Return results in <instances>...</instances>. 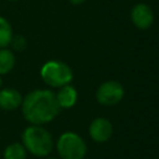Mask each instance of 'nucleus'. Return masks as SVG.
Instances as JSON below:
<instances>
[{
  "label": "nucleus",
  "mask_w": 159,
  "mask_h": 159,
  "mask_svg": "<svg viewBox=\"0 0 159 159\" xmlns=\"http://www.w3.org/2000/svg\"><path fill=\"white\" fill-rule=\"evenodd\" d=\"M16 63L14 51L9 47L0 48V76L10 73Z\"/></svg>",
  "instance_id": "obj_10"
},
{
  "label": "nucleus",
  "mask_w": 159,
  "mask_h": 159,
  "mask_svg": "<svg viewBox=\"0 0 159 159\" xmlns=\"http://www.w3.org/2000/svg\"><path fill=\"white\" fill-rule=\"evenodd\" d=\"M46 159H57V158H46Z\"/></svg>",
  "instance_id": "obj_16"
},
{
  "label": "nucleus",
  "mask_w": 159,
  "mask_h": 159,
  "mask_svg": "<svg viewBox=\"0 0 159 159\" xmlns=\"http://www.w3.org/2000/svg\"><path fill=\"white\" fill-rule=\"evenodd\" d=\"M12 36L14 31L9 20H6L4 16H0V48L9 47Z\"/></svg>",
  "instance_id": "obj_12"
},
{
  "label": "nucleus",
  "mask_w": 159,
  "mask_h": 159,
  "mask_svg": "<svg viewBox=\"0 0 159 159\" xmlns=\"http://www.w3.org/2000/svg\"><path fill=\"white\" fill-rule=\"evenodd\" d=\"M2 87V76H0V88Z\"/></svg>",
  "instance_id": "obj_15"
},
{
  "label": "nucleus",
  "mask_w": 159,
  "mask_h": 159,
  "mask_svg": "<svg viewBox=\"0 0 159 159\" xmlns=\"http://www.w3.org/2000/svg\"><path fill=\"white\" fill-rule=\"evenodd\" d=\"M12 51H24L26 48V39L22 35H15L11 39V42L9 45Z\"/></svg>",
  "instance_id": "obj_13"
},
{
  "label": "nucleus",
  "mask_w": 159,
  "mask_h": 159,
  "mask_svg": "<svg viewBox=\"0 0 159 159\" xmlns=\"http://www.w3.org/2000/svg\"><path fill=\"white\" fill-rule=\"evenodd\" d=\"M56 149L61 159H84L87 145L82 137L75 132H65L56 142Z\"/></svg>",
  "instance_id": "obj_4"
},
{
  "label": "nucleus",
  "mask_w": 159,
  "mask_h": 159,
  "mask_svg": "<svg viewBox=\"0 0 159 159\" xmlns=\"http://www.w3.org/2000/svg\"><path fill=\"white\" fill-rule=\"evenodd\" d=\"M21 143L27 150L37 158H46L53 149V139L51 133L42 125L31 124L21 133Z\"/></svg>",
  "instance_id": "obj_2"
},
{
  "label": "nucleus",
  "mask_w": 159,
  "mask_h": 159,
  "mask_svg": "<svg viewBox=\"0 0 159 159\" xmlns=\"http://www.w3.org/2000/svg\"><path fill=\"white\" fill-rule=\"evenodd\" d=\"M124 97V88L117 81L103 82L96 92V99L102 106H116Z\"/></svg>",
  "instance_id": "obj_5"
},
{
  "label": "nucleus",
  "mask_w": 159,
  "mask_h": 159,
  "mask_svg": "<svg viewBox=\"0 0 159 159\" xmlns=\"http://www.w3.org/2000/svg\"><path fill=\"white\" fill-rule=\"evenodd\" d=\"M72 5H81V4H83L86 0H68Z\"/></svg>",
  "instance_id": "obj_14"
},
{
  "label": "nucleus",
  "mask_w": 159,
  "mask_h": 159,
  "mask_svg": "<svg viewBox=\"0 0 159 159\" xmlns=\"http://www.w3.org/2000/svg\"><path fill=\"white\" fill-rule=\"evenodd\" d=\"M55 94H56V99H57L60 108H65V109L73 107L76 104L77 97H78L76 88L73 86H71L70 83L60 87L58 92Z\"/></svg>",
  "instance_id": "obj_9"
},
{
  "label": "nucleus",
  "mask_w": 159,
  "mask_h": 159,
  "mask_svg": "<svg viewBox=\"0 0 159 159\" xmlns=\"http://www.w3.org/2000/svg\"><path fill=\"white\" fill-rule=\"evenodd\" d=\"M20 108L25 120L36 125L53 120L61 109L56 94L50 89H34L29 92L22 98Z\"/></svg>",
  "instance_id": "obj_1"
},
{
  "label": "nucleus",
  "mask_w": 159,
  "mask_h": 159,
  "mask_svg": "<svg viewBox=\"0 0 159 159\" xmlns=\"http://www.w3.org/2000/svg\"><path fill=\"white\" fill-rule=\"evenodd\" d=\"M40 76L46 84L55 88L71 83L73 78L71 67L66 62L58 60H50L45 62L40 70Z\"/></svg>",
  "instance_id": "obj_3"
},
{
  "label": "nucleus",
  "mask_w": 159,
  "mask_h": 159,
  "mask_svg": "<svg viewBox=\"0 0 159 159\" xmlns=\"http://www.w3.org/2000/svg\"><path fill=\"white\" fill-rule=\"evenodd\" d=\"M130 19L133 25L137 29L147 30L153 25L154 14H153V10L149 7V5L144 2H139L133 6L130 11Z\"/></svg>",
  "instance_id": "obj_6"
},
{
  "label": "nucleus",
  "mask_w": 159,
  "mask_h": 159,
  "mask_svg": "<svg viewBox=\"0 0 159 159\" xmlns=\"http://www.w3.org/2000/svg\"><path fill=\"white\" fill-rule=\"evenodd\" d=\"M89 135L97 143H104L109 140L113 134V125L107 118H96L89 124Z\"/></svg>",
  "instance_id": "obj_7"
},
{
  "label": "nucleus",
  "mask_w": 159,
  "mask_h": 159,
  "mask_svg": "<svg viewBox=\"0 0 159 159\" xmlns=\"http://www.w3.org/2000/svg\"><path fill=\"white\" fill-rule=\"evenodd\" d=\"M7 1H16V0H7Z\"/></svg>",
  "instance_id": "obj_17"
},
{
  "label": "nucleus",
  "mask_w": 159,
  "mask_h": 159,
  "mask_svg": "<svg viewBox=\"0 0 159 159\" xmlns=\"http://www.w3.org/2000/svg\"><path fill=\"white\" fill-rule=\"evenodd\" d=\"M4 159H26L27 158V150L22 145L21 142H14L5 147L2 152Z\"/></svg>",
  "instance_id": "obj_11"
},
{
  "label": "nucleus",
  "mask_w": 159,
  "mask_h": 159,
  "mask_svg": "<svg viewBox=\"0 0 159 159\" xmlns=\"http://www.w3.org/2000/svg\"><path fill=\"white\" fill-rule=\"evenodd\" d=\"M22 94L20 91L11 88V87H5L0 88V109L2 111H15L21 107L22 103Z\"/></svg>",
  "instance_id": "obj_8"
}]
</instances>
